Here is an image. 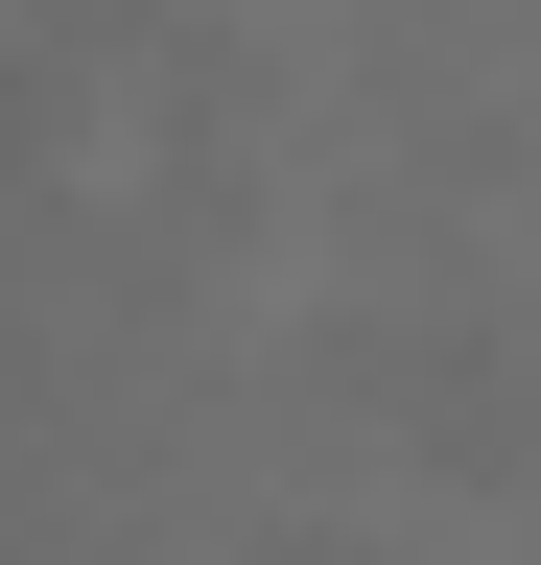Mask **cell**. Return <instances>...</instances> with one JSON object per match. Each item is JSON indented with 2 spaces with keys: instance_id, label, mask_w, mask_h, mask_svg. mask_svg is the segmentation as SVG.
Wrapping results in <instances>:
<instances>
[{
  "instance_id": "2",
  "label": "cell",
  "mask_w": 541,
  "mask_h": 565,
  "mask_svg": "<svg viewBox=\"0 0 541 565\" xmlns=\"http://www.w3.org/2000/svg\"><path fill=\"white\" fill-rule=\"evenodd\" d=\"M47 141H72V71H47V47H0V166H47Z\"/></svg>"
},
{
  "instance_id": "1",
  "label": "cell",
  "mask_w": 541,
  "mask_h": 565,
  "mask_svg": "<svg viewBox=\"0 0 541 565\" xmlns=\"http://www.w3.org/2000/svg\"><path fill=\"white\" fill-rule=\"evenodd\" d=\"M400 424H424L447 471H518V377H495V353H470V330L424 353V401H400Z\"/></svg>"
}]
</instances>
